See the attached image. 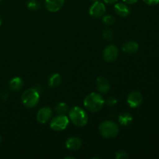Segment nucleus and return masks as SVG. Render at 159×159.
Listing matches in <instances>:
<instances>
[{"mask_svg":"<svg viewBox=\"0 0 159 159\" xmlns=\"http://www.w3.org/2000/svg\"><path fill=\"white\" fill-rule=\"evenodd\" d=\"M83 104L87 110L91 113H96L102 109L105 99L99 93H91L85 96Z\"/></svg>","mask_w":159,"mask_h":159,"instance_id":"1","label":"nucleus"},{"mask_svg":"<svg viewBox=\"0 0 159 159\" xmlns=\"http://www.w3.org/2000/svg\"><path fill=\"white\" fill-rule=\"evenodd\" d=\"M69 120L76 127H85L89 121L87 113L83 108L78 106H75L68 110Z\"/></svg>","mask_w":159,"mask_h":159,"instance_id":"2","label":"nucleus"},{"mask_svg":"<svg viewBox=\"0 0 159 159\" xmlns=\"http://www.w3.org/2000/svg\"><path fill=\"white\" fill-rule=\"evenodd\" d=\"M99 131L101 136L107 139L114 138L119 134L120 127L118 124L113 120L102 121L99 125Z\"/></svg>","mask_w":159,"mask_h":159,"instance_id":"3","label":"nucleus"},{"mask_svg":"<svg viewBox=\"0 0 159 159\" xmlns=\"http://www.w3.org/2000/svg\"><path fill=\"white\" fill-rule=\"evenodd\" d=\"M40 95L35 88H30L25 90L21 96V102L25 107L29 109L37 107L40 102Z\"/></svg>","mask_w":159,"mask_h":159,"instance_id":"4","label":"nucleus"},{"mask_svg":"<svg viewBox=\"0 0 159 159\" xmlns=\"http://www.w3.org/2000/svg\"><path fill=\"white\" fill-rule=\"evenodd\" d=\"M69 118L66 115H59L54 116L50 122V127L54 131H61L65 130L69 125Z\"/></svg>","mask_w":159,"mask_h":159,"instance_id":"5","label":"nucleus"},{"mask_svg":"<svg viewBox=\"0 0 159 159\" xmlns=\"http://www.w3.org/2000/svg\"><path fill=\"white\" fill-rule=\"evenodd\" d=\"M119 55V51H118L117 47L114 44H109L104 48L103 52H102V57L104 61L109 63L114 62L117 59Z\"/></svg>","mask_w":159,"mask_h":159,"instance_id":"6","label":"nucleus"},{"mask_svg":"<svg viewBox=\"0 0 159 159\" xmlns=\"http://www.w3.org/2000/svg\"><path fill=\"white\" fill-rule=\"evenodd\" d=\"M106 12V6L103 2L99 1L94 2L93 5L89 7V13L93 18H100L104 16Z\"/></svg>","mask_w":159,"mask_h":159,"instance_id":"7","label":"nucleus"},{"mask_svg":"<svg viewBox=\"0 0 159 159\" xmlns=\"http://www.w3.org/2000/svg\"><path fill=\"white\" fill-rule=\"evenodd\" d=\"M143 102V96L140 92L133 91L128 94L127 97V102L131 108H138Z\"/></svg>","mask_w":159,"mask_h":159,"instance_id":"8","label":"nucleus"},{"mask_svg":"<svg viewBox=\"0 0 159 159\" xmlns=\"http://www.w3.org/2000/svg\"><path fill=\"white\" fill-rule=\"evenodd\" d=\"M53 115V111L51 107H43L38 110L37 113V120L40 124H47L51 119Z\"/></svg>","mask_w":159,"mask_h":159,"instance_id":"9","label":"nucleus"},{"mask_svg":"<svg viewBox=\"0 0 159 159\" xmlns=\"http://www.w3.org/2000/svg\"><path fill=\"white\" fill-rule=\"evenodd\" d=\"M96 89L100 94H106L110 89V82L107 78L99 76L96 79Z\"/></svg>","mask_w":159,"mask_h":159,"instance_id":"10","label":"nucleus"},{"mask_svg":"<svg viewBox=\"0 0 159 159\" xmlns=\"http://www.w3.org/2000/svg\"><path fill=\"white\" fill-rule=\"evenodd\" d=\"M65 0H45L44 6L48 12H57L62 9Z\"/></svg>","mask_w":159,"mask_h":159,"instance_id":"11","label":"nucleus"},{"mask_svg":"<svg viewBox=\"0 0 159 159\" xmlns=\"http://www.w3.org/2000/svg\"><path fill=\"white\" fill-rule=\"evenodd\" d=\"M82 145V140L77 137H70L65 141V147L70 151H77Z\"/></svg>","mask_w":159,"mask_h":159,"instance_id":"12","label":"nucleus"},{"mask_svg":"<svg viewBox=\"0 0 159 159\" xmlns=\"http://www.w3.org/2000/svg\"><path fill=\"white\" fill-rule=\"evenodd\" d=\"M115 12L119 16L127 17L130 14V9L128 5L123 2L115 3L114 5Z\"/></svg>","mask_w":159,"mask_h":159,"instance_id":"13","label":"nucleus"},{"mask_svg":"<svg viewBox=\"0 0 159 159\" xmlns=\"http://www.w3.org/2000/svg\"><path fill=\"white\" fill-rule=\"evenodd\" d=\"M138 49H139V45L134 40H127L122 45V51L127 54H135Z\"/></svg>","mask_w":159,"mask_h":159,"instance_id":"14","label":"nucleus"},{"mask_svg":"<svg viewBox=\"0 0 159 159\" xmlns=\"http://www.w3.org/2000/svg\"><path fill=\"white\" fill-rule=\"evenodd\" d=\"M23 84L24 82L22 79V78L20 77H14L9 81V89L12 90L13 92H17L20 91V89H22V88L23 87Z\"/></svg>","mask_w":159,"mask_h":159,"instance_id":"15","label":"nucleus"},{"mask_svg":"<svg viewBox=\"0 0 159 159\" xmlns=\"http://www.w3.org/2000/svg\"><path fill=\"white\" fill-rule=\"evenodd\" d=\"M61 83V76L58 73H53L48 79V86L51 88H56Z\"/></svg>","mask_w":159,"mask_h":159,"instance_id":"16","label":"nucleus"},{"mask_svg":"<svg viewBox=\"0 0 159 159\" xmlns=\"http://www.w3.org/2000/svg\"><path fill=\"white\" fill-rule=\"evenodd\" d=\"M118 122L122 126H129L133 122V116L130 113L124 112L118 116Z\"/></svg>","mask_w":159,"mask_h":159,"instance_id":"17","label":"nucleus"},{"mask_svg":"<svg viewBox=\"0 0 159 159\" xmlns=\"http://www.w3.org/2000/svg\"><path fill=\"white\" fill-rule=\"evenodd\" d=\"M68 110H69V107L65 102H58L54 107V111L56 112L57 114L59 115H66Z\"/></svg>","mask_w":159,"mask_h":159,"instance_id":"18","label":"nucleus"},{"mask_svg":"<svg viewBox=\"0 0 159 159\" xmlns=\"http://www.w3.org/2000/svg\"><path fill=\"white\" fill-rule=\"evenodd\" d=\"M26 7L31 11H37L40 8V3L38 0H29L26 3Z\"/></svg>","mask_w":159,"mask_h":159,"instance_id":"19","label":"nucleus"},{"mask_svg":"<svg viewBox=\"0 0 159 159\" xmlns=\"http://www.w3.org/2000/svg\"><path fill=\"white\" fill-rule=\"evenodd\" d=\"M102 22H103L104 24L107 25V26H110V25H113L116 22V18L112 15L103 16H102Z\"/></svg>","mask_w":159,"mask_h":159,"instance_id":"20","label":"nucleus"},{"mask_svg":"<svg viewBox=\"0 0 159 159\" xmlns=\"http://www.w3.org/2000/svg\"><path fill=\"white\" fill-rule=\"evenodd\" d=\"M113 36H114V34H113V30L110 29H106L105 30L103 31V33H102V37H103L105 40H112Z\"/></svg>","mask_w":159,"mask_h":159,"instance_id":"21","label":"nucleus"},{"mask_svg":"<svg viewBox=\"0 0 159 159\" xmlns=\"http://www.w3.org/2000/svg\"><path fill=\"white\" fill-rule=\"evenodd\" d=\"M115 158L116 159H125L129 158V155L124 150L118 151L116 153V155H115Z\"/></svg>","mask_w":159,"mask_h":159,"instance_id":"22","label":"nucleus"},{"mask_svg":"<svg viewBox=\"0 0 159 159\" xmlns=\"http://www.w3.org/2000/svg\"><path fill=\"white\" fill-rule=\"evenodd\" d=\"M105 103L107 105L110 106V107H113V106H115L117 103V99L114 96H109L105 100Z\"/></svg>","mask_w":159,"mask_h":159,"instance_id":"23","label":"nucleus"},{"mask_svg":"<svg viewBox=\"0 0 159 159\" xmlns=\"http://www.w3.org/2000/svg\"><path fill=\"white\" fill-rule=\"evenodd\" d=\"M144 3L149 6H155L159 3V0H143Z\"/></svg>","mask_w":159,"mask_h":159,"instance_id":"24","label":"nucleus"},{"mask_svg":"<svg viewBox=\"0 0 159 159\" xmlns=\"http://www.w3.org/2000/svg\"><path fill=\"white\" fill-rule=\"evenodd\" d=\"M0 97H1V100L2 102H6L8 99V98H9V93H6V92H3L1 94V96H0Z\"/></svg>","mask_w":159,"mask_h":159,"instance_id":"25","label":"nucleus"},{"mask_svg":"<svg viewBox=\"0 0 159 159\" xmlns=\"http://www.w3.org/2000/svg\"><path fill=\"white\" fill-rule=\"evenodd\" d=\"M124 3L127 5H133L135 4L136 2H138V0H123Z\"/></svg>","mask_w":159,"mask_h":159,"instance_id":"26","label":"nucleus"},{"mask_svg":"<svg viewBox=\"0 0 159 159\" xmlns=\"http://www.w3.org/2000/svg\"><path fill=\"white\" fill-rule=\"evenodd\" d=\"M102 1L105 3H107V4H114L118 0H102Z\"/></svg>","mask_w":159,"mask_h":159,"instance_id":"27","label":"nucleus"},{"mask_svg":"<svg viewBox=\"0 0 159 159\" xmlns=\"http://www.w3.org/2000/svg\"><path fill=\"white\" fill-rule=\"evenodd\" d=\"M2 18H1V16H0V26H2Z\"/></svg>","mask_w":159,"mask_h":159,"instance_id":"28","label":"nucleus"},{"mask_svg":"<svg viewBox=\"0 0 159 159\" xmlns=\"http://www.w3.org/2000/svg\"><path fill=\"white\" fill-rule=\"evenodd\" d=\"M2 142V137H1V135H0V143Z\"/></svg>","mask_w":159,"mask_h":159,"instance_id":"29","label":"nucleus"},{"mask_svg":"<svg viewBox=\"0 0 159 159\" xmlns=\"http://www.w3.org/2000/svg\"><path fill=\"white\" fill-rule=\"evenodd\" d=\"M89 1H93V2H96V1H99V0H89Z\"/></svg>","mask_w":159,"mask_h":159,"instance_id":"30","label":"nucleus"},{"mask_svg":"<svg viewBox=\"0 0 159 159\" xmlns=\"http://www.w3.org/2000/svg\"><path fill=\"white\" fill-rule=\"evenodd\" d=\"M2 0H0V2H2Z\"/></svg>","mask_w":159,"mask_h":159,"instance_id":"31","label":"nucleus"}]
</instances>
